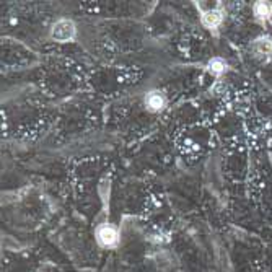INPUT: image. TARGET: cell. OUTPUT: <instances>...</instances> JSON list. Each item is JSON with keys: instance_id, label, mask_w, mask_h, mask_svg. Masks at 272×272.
I'll use <instances>...</instances> for the list:
<instances>
[{"instance_id": "6da1fadb", "label": "cell", "mask_w": 272, "mask_h": 272, "mask_svg": "<svg viewBox=\"0 0 272 272\" xmlns=\"http://www.w3.org/2000/svg\"><path fill=\"white\" fill-rule=\"evenodd\" d=\"M51 36L53 39L59 41V43H67L75 36V26L70 20H59L53 26V31H51Z\"/></svg>"}, {"instance_id": "7a4b0ae2", "label": "cell", "mask_w": 272, "mask_h": 272, "mask_svg": "<svg viewBox=\"0 0 272 272\" xmlns=\"http://www.w3.org/2000/svg\"><path fill=\"white\" fill-rule=\"evenodd\" d=\"M96 240L101 246L105 248H112L118 245L119 241V233L112 225H101L96 230Z\"/></svg>"}, {"instance_id": "3957f363", "label": "cell", "mask_w": 272, "mask_h": 272, "mask_svg": "<svg viewBox=\"0 0 272 272\" xmlns=\"http://www.w3.org/2000/svg\"><path fill=\"white\" fill-rule=\"evenodd\" d=\"M253 51H254V54L257 57L272 59V39L271 37H261V39L254 41Z\"/></svg>"}, {"instance_id": "277c9868", "label": "cell", "mask_w": 272, "mask_h": 272, "mask_svg": "<svg viewBox=\"0 0 272 272\" xmlns=\"http://www.w3.org/2000/svg\"><path fill=\"white\" fill-rule=\"evenodd\" d=\"M202 23L207 28H217L222 23V13L218 10H207L202 15Z\"/></svg>"}, {"instance_id": "5b68a950", "label": "cell", "mask_w": 272, "mask_h": 272, "mask_svg": "<svg viewBox=\"0 0 272 272\" xmlns=\"http://www.w3.org/2000/svg\"><path fill=\"white\" fill-rule=\"evenodd\" d=\"M147 105L150 109L158 111V109H162L163 105H165V100H163V96L160 95V93H152V95H148V98H147Z\"/></svg>"}, {"instance_id": "8992f818", "label": "cell", "mask_w": 272, "mask_h": 272, "mask_svg": "<svg viewBox=\"0 0 272 272\" xmlns=\"http://www.w3.org/2000/svg\"><path fill=\"white\" fill-rule=\"evenodd\" d=\"M254 12H256V15L259 17V18H264V17H269L271 15L269 7H267V3H264V2H257L256 5H254Z\"/></svg>"}, {"instance_id": "52a82bcc", "label": "cell", "mask_w": 272, "mask_h": 272, "mask_svg": "<svg viewBox=\"0 0 272 272\" xmlns=\"http://www.w3.org/2000/svg\"><path fill=\"white\" fill-rule=\"evenodd\" d=\"M209 67H210V70H212V72L220 73L225 69V62H223L222 59H214L212 62L209 64Z\"/></svg>"}, {"instance_id": "ba28073f", "label": "cell", "mask_w": 272, "mask_h": 272, "mask_svg": "<svg viewBox=\"0 0 272 272\" xmlns=\"http://www.w3.org/2000/svg\"><path fill=\"white\" fill-rule=\"evenodd\" d=\"M269 20H271V23H272V10H271V15H269Z\"/></svg>"}]
</instances>
